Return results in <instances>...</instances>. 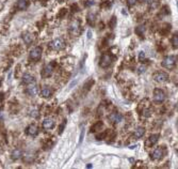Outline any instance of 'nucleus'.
Listing matches in <instances>:
<instances>
[{"instance_id": "nucleus-28", "label": "nucleus", "mask_w": 178, "mask_h": 169, "mask_svg": "<svg viewBox=\"0 0 178 169\" xmlns=\"http://www.w3.org/2000/svg\"><path fill=\"white\" fill-rule=\"evenodd\" d=\"M171 42H172V44H173L174 47H178V34L173 35V38H172Z\"/></svg>"}, {"instance_id": "nucleus-31", "label": "nucleus", "mask_w": 178, "mask_h": 169, "mask_svg": "<svg viewBox=\"0 0 178 169\" xmlns=\"http://www.w3.org/2000/svg\"><path fill=\"white\" fill-rule=\"evenodd\" d=\"M137 3V0H127V4L129 7H133Z\"/></svg>"}, {"instance_id": "nucleus-10", "label": "nucleus", "mask_w": 178, "mask_h": 169, "mask_svg": "<svg viewBox=\"0 0 178 169\" xmlns=\"http://www.w3.org/2000/svg\"><path fill=\"white\" fill-rule=\"evenodd\" d=\"M26 133L29 135V136H32V137L36 136V135L39 134V126H37L36 124H30V125L27 127Z\"/></svg>"}, {"instance_id": "nucleus-5", "label": "nucleus", "mask_w": 178, "mask_h": 169, "mask_svg": "<svg viewBox=\"0 0 178 169\" xmlns=\"http://www.w3.org/2000/svg\"><path fill=\"white\" fill-rule=\"evenodd\" d=\"M163 156H164V148L163 147L157 148V149L153 151V153L150 154V157H152L153 161H159Z\"/></svg>"}, {"instance_id": "nucleus-30", "label": "nucleus", "mask_w": 178, "mask_h": 169, "mask_svg": "<svg viewBox=\"0 0 178 169\" xmlns=\"http://www.w3.org/2000/svg\"><path fill=\"white\" fill-rule=\"evenodd\" d=\"M139 59H140V61H144V60H145V54H144V51H140Z\"/></svg>"}, {"instance_id": "nucleus-23", "label": "nucleus", "mask_w": 178, "mask_h": 169, "mask_svg": "<svg viewBox=\"0 0 178 169\" xmlns=\"http://www.w3.org/2000/svg\"><path fill=\"white\" fill-rule=\"evenodd\" d=\"M170 30H171V25L165 24L160 28V32H161V34H166L168 32H170Z\"/></svg>"}, {"instance_id": "nucleus-35", "label": "nucleus", "mask_w": 178, "mask_h": 169, "mask_svg": "<svg viewBox=\"0 0 178 169\" xmlns=\"http://www.w3.org/2000/svg\"><path fill=\"white\" fill-rule=\"evenodd\" d=\"M145 69H146V67H144V65L140 67H139V73H144V72H145Z\"/></svg>"}, {"instance_id": "nucleus-20", "label": "nucleus", "mask_w": 178, "mask_h": 169, "mask_svg": "<svg viewBox=\"0 0 178 169\" xmlns=\"http://www.w3.org/2000/svg\"><path fill=\"white\" fill-rule=\"evenodd\" d=\"M23 39H24V42L26 44H31L32 41H33V37H32L31 33H25L24 35H23Z\"/></svg>"}, {"instance_id": "nucleus-18", "label": "nucleus", "mask_w": 178, "mask_h": 169, "mask_svg": "<svg viewBox=\"0 0 178 169\" xmlns=\"http://www.w3.org/2000/svg\"><path fill=\"white\" fill-rule=\"evenodd\" d=\"M21 155H23V152H21L20 149H15V150H13L12 154H11V158L13 161H17L18 158L21 157Z\"/></svg>"}, {"instance_id": "nucleus-27", "label": "nucleus", "mask_w": 178, "mask_h": 169, "mask_svg": "<svg viewBox=\"0 0 178 169\" xmlns=\"http://www.w3.org/2000/svg\"><path fill=\"white\" fill-rule=\"evenodd\" d=\"M115 25H116V17L112 16L111 19H110V22H109V27L111 28V29H113V28L115 27Z\"/></svg>"}, {"instance_id": "nucleus-21", "label": "nucleus", "mask_w": 178, "mask_h": 169, "mask_svg": "<svg viewBox=\"0 0 178 169\" xmlns=\"http://www.w3.org/2000/svg\"><path fill=\"white\" fill-rule=\"evenodd\" d=\"M23 159L26 164H31L34 162V155L33 154H26V155H24Z\"/></svg>"}, {"instance_id": "nucleus-8", "label": "nucleus", "mask_w": 178, "mask_h": 169, "mask_svg": "<svg viewBox=\"0 0 178 169\" xmlns=\"http://www.w3.org/2000/svg\"><path fill=\"white\" fill-rule=\"evenodd\" d=\"M169 79V75L165 72H158L154 75V80L157 83H165Z\"/></svg>"}, {"instance_id": "nucleus-4", "label": "nucleus", "mask_w": 178, "mask_h": 169, "mask_svg": "<svg viewBox=\"0 0 178 169\" xmlns=\"http://www.w3.org/2000/svg\"><path fill=\"white\" fill-rule=\"evenodd\" d=\"M53 70H54V62H51V63L44 67V69L42 71V76L44 78L50 77L53 74Z\"/></svg>"}, {"instance_id": "nucleus-17", "label": "nucleus", "mask_w": 178, "mask_h": 169, "mask_svg": "<svg viewBox=\"0 0 178 169\" xmlns=\"http://www.w3.org/2000/svg\"><path fill=\"white\" fill-rule=\"evenodd\" d=\"M41 95H42L43 97H45V99L49 97L51 95V89L48 86H44L42 88V90H41Z\"/></svg>"}, {"instance_id": "nucleus-19", "label": "nucleus", "mask_w": 178, "mask_h": 169, "mask_svg": "<svg viewBox=\"0 0 178 169\" xmlns=\"http://www.w3.org/2000/svg\"><path fill=\"white\" fill-rule=\"evenodd\" d=\"M144 134H145V129L140 126V127H138V129L134 131V134H133V135H134V137H136V138H141V137L144 136Z\"/></svg>"}, {"instance_id": "nucleus-37", "label": "nucleus", "mask_w": 178, "mask_h": 169, "mask_svg": "<svg viewBox=\"0 0 178 169\" xmlns=\"http://www.w3.org/2000/svg\"><path fill=\"white\" fill-rule=\"evenodd\" d=\"M31 116H32V117H39V113L34 110V111H32V113H31Z\"/></svg>"}, {"instance_id": "nucleus-15", "label": "nucleus", "mask_w": 178, "mask_h": 169, "mask_svg": "<svg viewBox=\"0 0 178 169\" xmlns=\"http://www.w3.org/2000/svg\"><path fill=\"white\" fill-rule=\"evenodd\" d=\"M109 119L113 123H120L121 121L123 120V116L118 113H112L111 115L109 116Z\"/></svg>"}, {"instance_id": "nucleus-34", "label": "nucleus", "mask_w": 178, "mask_h": 169, "mask_svg": "<svg viewBox=\"0 0 178 169\" xmlns=\"http://www.w3.org/2000/svg\"><path fill=\"white\" fill-rule=\"evenodd\" d=\"M83 137H84V129L82 127V129H81V135H80V140H79V143L80 142H82L83 140Z\"/></svg>"}, {"instance_id": "nucleus-38", "label": "nucleus", "mask_w": 178, "mask_h": 169, "mask_svg": "<svg viewBox=\"0 0 178 169\" xmlns=\"http://www.w3.org/2000/svg\"><path fill=\"white\" fill-rule=\"evenodd\" d=\"M144 1H145V2H147V3H150V2H152V0H144Z\"/></svg>"}, {"instance_id": "nucleus-6", "label": "nucleus", "mask_w": 178, "mask_h": 169, "mask_svg": "<svg viewBox=\"0 0 178 169\" xmlns=\"http://www.w3.org/2000/svg\"><path fill=\"white\" fill-rule=\"evenodd\" d=\"M111 62H112V57L110 56L109 54H104L102 56L100 57V60H99V65H100L101 67L106 69V67H110Z\"/></svg>"}, {"instance_id": "nucleus-33", "label": "nucleus", "mask_w": 178, "mask_h": 169, "mask_svg": "<svg viewBox=\"0 0 178 169\" xmlns=\"http://www.w3.org/2000/svg\"><path fill=\"white\" fill-rule=\"evenodd\" d=\"M143 116H144V117H149V116H150V110H149V109H144Z\"/></svg>"}, {"instance_id": "nucleus-36", "label": "nucleus", "mask_w": 178, "mask_h": 169, "mask_svg": "<svg viewBox=\"0 0 178 169\" xmlns=\"http://www.w3.org/2000/svg\"><path fill=\"white\" fill-rule=\"evenodd\" d=\"M169 13V7H163L162 8V14Z\"/></svg>"}, {"instance_id": "nucleus-24", "label": "nucleus", "mask_w": 178, "mask_h": 169, "mask_svg": "<svg viewBox=\"0 0 178 169\" xmlns=\"http://www.w3.org/2000/svg\"><path fill=\"white\" fill-rule=\"evenodd\" d=\"M136 33L138 35H143L144 33H145V27L144 26H138V27L136 28Z\"/></svg>"}, {"instance_id": "nucleus-3", "label": "nucleus", "mask_w": 178, "mask_h": 169, "mask_svg": "<svg viewBox=\"0 0 178 169\" xmlns=\"http://www.w3.org/2000/svg\"><path fill=\"white\" fill-rule=\"evenodd\" d=\"M50 46H51V48H52L53 50L59 51V50H61V49L64 48V46H65V42H64V40L62 38H57L56 40H53L52 42H51Z\"/></svg>"}, {"instance_id": "nucleus-32", "label": "nucleus", "mask_w": 178, "mask_h": 169, "mask_svg": "<svg viewBox=\"0 0 178 169\" xmlns=\"http://www.w3.org/2000/svg\"><path fill=\"white\" fill-rule=\"evenodd\" d=\"M65 124H66V122L64 121L63 123H62L61 125H60V127H59V134H62V132H63V129L65 127Z\"/></svg>"}, {"instance_id": "nucleus-12", "label": "nucleus", "mask_w": 178, "mask_h": 169, "mask_svg": "<svg viewBox=\"0 0 178 169\" xmlns=\"http://www.w3.org/2000/svg\"><path fill=\"white\" fill-rule=\"evenodd\" d=\"M21 83H24V85L29 86V85H31L32 83H34V77H33L31 74L26 73V74H24L23 77H21Z\"/></svg>"}, {"instance_id": "nucleus-26", "label": "nucleus", "mask_w": 178, "mask_h": 169, "mask_svg": "<svg viewBox=\"0 0 178 169\" xmlns=\"http://www.w3.org/2000/svg\"><path fill=\"white\" fill-rule=\"evenodd\" d=\"M93 83H94V81H93V80L91 81V83H90V81H88V83H84V86H83V89H82L83 92H84V93H86V92H88L89 90H90V89L92 88V87H91V86H92Z\"/></svg>"}, {"instance_id": "nucleus-16", "label": "nucleus", "mask_w": 178, "mask_h": 169, "mask_svg": "<svg viewBox=\"0 0 178 169\" xmlns=\"http://www.w3.org/2000/svg\"><path fill=\"white\" fill-rule=\"evenodd\" d=\"M28 6H29V2H28L27 0H18L15 4L16 9L19 10V11H24V10H26V9L28 8Z\"/></svg>"}, {"instance_id": "nucleus-7", "label": "nucleus", "mask_w": 178, "mask_h": 169, "mask_svg": "<svg viewBox=\"0 0 178 169\" xmlns=\"http://www.w3.org/2000/svg\"><path fill=\"white\" fill-rule=\"evenodd\" d=\"M154 99L156 103H162L165 99V93L162 89H155L154 90Z\"/></svg>"}, {"instance_id": "nucleus-2", "label": "nucleus", "mask_w": 178, "mask_h": 169, "mask_svg": "<svg viewBox=\"0 0 178 169\" xmlns=\"http://www.w3.org/2000/svg\"><path fill=\"white\" fill-rule=\"evenodd\" d=\"M42 48L36 46V47H33V48L30 50V54H29V59H31L32 61H39L41 59V57H42Z\"/></svg>"}, {"instance_id": "nucleus-39", "label": "nucleus", "mask_w": 178, "mask_h": 169, "mask_svg": "<svg viewBox=\"0 0 178 169\" xmlns=\"http://www.w3.org/2000/svg\"><path fill=\"white\" fill-rule=\"evenodd\" d=\"M177 129H178V121H177Z\"/></svg>"}, {"instance_id": "nucleus-25", "label": "nucleus", "mask_w": 178, "mask_h": 169, "mask_svg": "<svg viewBox=\"0 0 178 169\" xmlns=\"http://www.w3.org/2000/svg\"><path fill=\"white\" fill-rule=\"evenodd\" d=\"M88 23L91 25V26H93L94 23H95V14H93V13L88 14Z\"/></svg>"}, {"instance_id": "nucleus-11", "label": "nucleus", "mask_w": 178, "mask_h": 169, "mask_svg": "<svg viewBox=\"0 0 178 169\" xmlns=\"http://www.w3.org/2000/svg\"><path fill=\"white\" fill-rule=\"evenodd\" d=\"M79 30H80V24L78 20H74L72 24L69 25V32L72 33V34H78L79 33Z\"/></svg>"}, {"instance_id": "nucleus-13", "label": "nucleus", "mask_w": 178, "mask_h": 169, "mask_svg": "<svg viewBox=\"0 0 178 169\" xmlns=\"http://www.w3.org/2000/svg\"><path fill=\"white\" fill-rule=\"evenodd\" d=\"M39 92V87L36 85H29V87H27L26 93L30 97H35Z\"/></svg>"}, {"instance_id": "nucleus-1", "label": "nucleus", "mask_w": 178, "mask_h": 169, "mask_svg": "<svg viewBox=\"0 0 178 169\" xmlns=\"http://www.w3.org/2000/svg\"><path fill=\"white\" fill-rule=\"evenodd\" d=\"M175 63H176V58L174 56H168L165 57L164 59L162 60V67L164 69H168V70H172L174 69L175 67Z\"/></svg>"}, {"instance_id": "nucleus-29", "label": "nucleus", "mask_w": 178, "mask_h": 169, "mask_svg": "<svg viewBox=\"0 0 178 169\" xmlns=\"http://www.w3.org/2000/svg\"><path fill=\"white\" fill-rule=\"evenodd\" d=\"M67 14V10L66 9H61L60 10V12H59L58 14V18H62V17H64L65 15Z\"/></svg>"}, {"instance_id": "nucleus-14", "label": "nucleus", "mask_w": 178, "mask_h": 169, "mask_svg": "<svg viewBox=\"0 0 178 169\" xmlns=\"http://www.w3.org/2000/svg\"><path fill=\"white\" fill-rule=\"evenodd\" d=\"M43 129H51L54 126V121L50 118H46L43 121Z\"/></svg>"}, {"instance_id": "nucleus-9", "label": "nucleus", "mask_w": 178, "mask_h": 169, "mask_svg": "<svg viewBox=\"0 0 178 169\" xmlns=\"http://www.w3.org/2000/svg\"><path fill=\"white\" fill-rule=\"evenodd\" d=\"M159 137H160L159 134L150 135V136L148 137V139L145 141V146H146L147 148H150L153 147V146H155L158 142V140H159Z\"/></svg>"}, {"instance_id": "nucleus-22", "label": "nucleus", "mask_w": 178, "mask_h": 169, "mask_svg": "<svg viewBox=\"0 0 178 169\" xmlns=\"http://www.w3.org/2000/svg\"><path fill=\"white\" fill-rule=\"evenodd\" d=\"M101 127H102V122H101V121H98V122H96V123L92 126L91 132H92V133H95V132H97V131H100Z\"/></svg>"}]
</instances>
